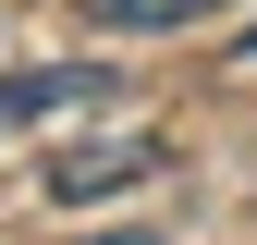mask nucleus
Wrapping results in <instances>:
<instances>
[{
	"mask_svg": "<svg viewBox=\"0 0 257 245\" xmlns=\"http://www.w3.org/2000/svg\"><path fill=\"white\" fill-rule=\"evenodd\" d=\"M86 245H159V233H86Z\"/></svg>",
	"mask_w": 257,
	"mask_h": 245,
	"instance_id": "obj_5",
	"label": "nucleus"
},
{
	"mask_svg": "<svg viewBox=\"0 0 257 245\" xmlns=\"http://www.w3.org/2000/svg\"><path fill=\"white\" fill-rule=\"evenodd\" d=\"M86 13H98L110 37H159V25H196V13H220V0H86Z\"/></svg>",
	"mask_w": 257,
	"mask_h": 245,
	"instance_id": "obj_3",
	"label": "nucleus"
},
{
	"mask_svg": "<svg viewBox=\"0 0 257 245\" xmlns=\"http://www.w3.org/2000/svg\"><path fill=\"white\" fill-rule=\"evenodd\" d=\"M233 74H257V25H245V37H233Z\"/></svg>",
	"mask_w": 257,
	"mask_h": 245,
	"instance_id": "obj_4",
	"label": "nucleus"
},
{
	"mask_svg": "<svg viewBox=\"0 0 257 245\" xmlns=\"http://www.w3.org/2000/svg\"><path fill=\"white\" fill-rule=\"evenodd\" d=\"M159 172V135H110V147H61L49 160V196H110V184Z\"/></svg>",
	"mask_w": 257,
	"mask_h": 245,
	"instance_id": "obj_2",
	"label": "nucleus"
},
{
	"mask_svg": "<svg viewBox=\"0 0 257 245\" xmlns=\"http://www.w3.org/2000/svg\"><path fill=\"white\" fill-rule=\"evenodd\" d=\"M110 61H37V74H0V135L25 122H61V110H110Z\"/></svg>",
	"mask_w": 257,
	"mask_h": 245,
	"instance_id": "obj_1",
	"label": "nucleus"
}]
</instances>
